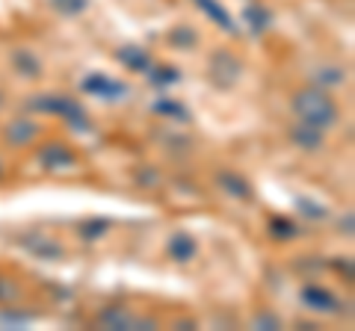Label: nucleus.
Listing matches in <instances>:
<instances>
[{"label": "nucleus", "instance_id": "obj_27", "mask_svg": "<svg viewBox=\"0 0 355 331\" xmlns=\"http://www.w3.org/2000/svg\"><path fill=\"white\" fill-rule=\"evenodd\" d=\"M340 231H347V237H352V213H347L340 219Z\"/></svg>", "mask_w": 355, "mask_h": 331}, {"label": "nucleus", "instance_id": "obj_4", "mask_svg": "<svg viewBox=\"0 0 355 331\" xmlns=\"http://www.w3.org/2000/svg\"><path fill=\"white\" fill-rule=\"evenodd\" d=\"M98 325L113 328V331H130V328H154V319L133 316V314L128 311V307L113 305V307H107V311L98 314Z\"/></svg>", "mask_w": 355, "mask_h": 331}, {"label": "nucleus", "instance_id": "obj_6", "mask_svg": "<svg viewBox=\"0 0 355 331\" xmlns=\"http://www.w3.org/2000/svg\"><path fill=\"white\" fill-rule=\"evenodd\" d=\"M83 92H92V95H98V98H110V101H119V98L128 95V86L119 83V80H113V77H107V74H92V77H86V80H83Z\"/></svg>", "mask_w": 355, "mask_h": 331}, {"label": "nucleus", "instance_id": "obj_9", "mask_svg": "<svg viewBox=\"0 0 355 331\" xmlns=\"http://www.w3.org/2000/svg\"><path fill=\"white\" fill-rule=\"evenodd\" d=\"M193 3L202 9V12L214 21L216 27H222V30H228V33H237V24H234V18H231V12L225 6L219 3V0H193Z\"/></svg>", "mask_w": 355, "mask_h": 331}, {"label": "nucleus", "instance_id": "obj_25", "mask_svg": "<svg viewBox=\"0 0 355 331\" xmlns=\"http://www.w3.org/2000/svg\"><path fill=\"white\" fill-rule=\"evenodd\" d=\"M254 328H261V331H275L282 325V319L275 316V314H270V311H261L258 316H254V323H252Z\"/></svg>", "mask_w": 355, "mask_h": 331}, {"label": "nucleus", "instance_id": "obj_2", "mask_svg": "<svg viewBox=\"0 0 355 331\" xmlns=\"http://www.w3.org/2000/svg\"><path fill=\"white\" fill-rule=\"evenodd\" d=\"M33 113H53V116H60L65 118L71 127L77 130H83L89 127V121H86V109L74 101V98H60V95H42V98H33V101L27 104Z\"/></svg>", "mask_w": 355, "mask_h": 331}, {"label": "nucleus", "instance_id": "obj_1", "mask_svg": "<svg viewBox=\"0 0 355 331\" xmlns=\"http://www.w3.org/2000/svg\"><path fill=\"white\" fill-rule=\"evenodd\" d=\"M293 113L299 116V121H305V125H314L320 130H326L331 125H338L340 109L335 104V98H331L323 86H311V89L296 92Z\"/></svg>", "mask_w": 355, "mask_h": 331}, {"label": "nucleus", "instance_id": "obj_10", "mask_svg": "<svg viewBox=\"0 0 355 331\" xmlns=\"http://www.w3.org/2000/svg\"><path fill=\"white\" fill-rule=\"evenodd\" d=\"M196 251H198V242H196L193 234H187V231H178V234L169 240V258L178 260V263L193 260Z\"/></svg>", "mask_w": 355, "mask_h": 331}, {"label": "nucleus", "instance_id": "obj_15", "mask_svg": "<svg viewBox=\"0 0 355 331\" xmlns=\"http://www.w3.org/2000/svg\"><path fill=\"white\" fill-rule=\"evenodd\" d=\"M27 249L36 251V258H44V260H60L62 258V246L53 242L48 237H36V240H27Z\"/></svg>", "mask_w": 355, "mask_h": 331}, {"label": "nucleus", "instance_id": "obj_23", "mask_svg": "<svg viewBox=\"0 0 355 331\" xmlns=\"http://www.w3.org/2000/svg\"><path fill=\"white\" fill-rule=\"evenodd\" d=\"M51 6L57 9L60 15H80V12H86L89 0H51Z\"/></svg>", "mask_w": 355, "mask_h": 331}, {"label": "nucleus", "instance_id": "obj_13", "mask_svg": "<svg viewBox=\"0 0 355 331\" xmlns=\"http://www.w3.org/2000/svg\"><path fill=\"white\" fill-rule=\"evenodd\" d=\"M119 62L121 65H128L130 71H148L151 69V57H148V51H142L137 45H125V48H119Z\"/></svg>", "mask_w": 355, "mask_h": 331}, {"label": "nucleus", "instance_id": "obj_20", "mask_svg": "<svg viewBox=\"0 0 355 331\" xmlns=\"http://www.w3.org/2000/svg\"><path fill=\"white\" fill-rule=\"evenodd\" d=\"M270 234L275 240H293V237H299V228L291 222V219L275 216V219H270Z\"/></svg>", "mask_w": 355, "mask_h": 331}, {"label": "nucleus", "instance_id": "obj_12", "mask_svg": "<svg viewBox=\"0 0 355 331\" xmlns=\"http://www.w3.org/2000/svg\"><path fill=\"white\" fill-rule=\"evenodd\" d=\"M291 139L305 151H320L323 148V130L314 127V125H305V121H299V127L291 130Z\"/></svg>", "mask_w": 355, "mask_h": 331}, {"label": "nucleus", "instance_id": "obj_14", "mask_svg": "<svg viewBox=\"0 0 355 331\" xmlns=\"http://www.w3.org/2000/svg\"><path fill=\"white\" fill-rule=\"evenodd\" d=\"M243 18H246V24H249V30L252 33H266L272 27V12L266 6H261V3H252V6H246V12H243Z\"/></svg>", "mask_w": 355, "mask_h": 331}, {"label": "nucleus", "instance_id": "obj_11", "mask_svg": "<svg viewBox=\"0 0 355 331\" xmlns=\"http://www.w3.org/2000/svg\"><path fill=\"white\" fill-rule=\"evenodd\" d=\"M216 184H219L228 195L240 198V202H249V198H252V184L243 178V175H237V172H219V175H216Z\"/></svg>", "mask_w": 355, "mask_h": 331}, {"label": "nucleus", "instance_id": "obj_24", "mask_svg": "<svg viewBox=\"0 0 355 331\" xmlns=\"http://www.w3.org/2000/svg\"><path fill=\"white\" fill-rule=\"evenodd\" d=\"M314 77H317V83H320V86H323V89H326V86L343 83V77H347V74H343L340 69H335V65H326V69H320Z\"/></svg>", "mask_w": 355, "mask_h": 331}, {"label": "nucleus", "instance_id": "obj_26", "mask_svg": "<svg viewBox=\"0 0 355 331\" xmlns=\"http://www.w3.org/2000/svg\"><path fill=\"white\" fill-rule=\"evenodd\" d=\"M30 316H18V314H12V311H3L0 314V323H15V325H21V323H27Z\"/></svg>", "mask_w": 355, "mask_h": 331}, {"label": "nucleus", "instance_id": "obj_7", "mask_svg": "<svg viewBox=\"0 0 355 331\" xmlns=\"http://www.w3.org/2000/svg\"><path fill=\"white\" fill-rule=\"evenodd\" d=\"M36 134H39V127L33 125L30 118H15V121H9L6 130H3L6 142H9V145H15V148L30 145V142L36 139Z\"/></svg>", "mask_w": 355, "mask_h": 331}, {"label": "nucleus", "instance_id": "obj_19", "mask_svg": "<svg viewBox=\"0 0 355 331\" xmlns=\"http://www.w3.org/2000/svg\"><path fill=\"white\" fill-rule=\"evenodd\" d=\"M148 80L154 86H172L181 80V74H178V69H172V65H157V69H148Z\"/></svg>", "mask_w": 355, "mask_h": 331}, {"label": "nucleus", "instance_id": "obj_17", "mask_svg": "<svg viewBox=\"0 0 355 331\" xmlns=\"http://www.w3.org/2000/svg\"><path fill=\"white\" fill-rule=\"evenodd\" d=\"M169 39H172V45L175 48H184V51H190V48H196L198 45V33L193 30V27H175L172 33H169Z\"/></svg>", "mask_w": 355, "mask_h": 331}, {"label": "nucleus", "instance_id": "obj_29", "mask_svg": "<svg viewBox=\"0 0 355 331\" xmlns=\"http://www.w3.org/2000/svg\"><path fill=\"white\" fill-rule=\"evenodd\" d=\"M0 178H3V163H0Z\"/></svg>", "mask_w": 355, "mask_h": 331}, {"label": "nucleus", "instance_id": "obj_22", "mask_svg": "<svg viewBox=\"0 0 355 331\" xmlns=\"http://www.w3.org/2000/svg\"><path fill=\"white\" fill-rule=\"evenodd\" d=\"M107 231H110L107 219H86V222L80 225V237L83 240H98V237H104Z\"/></svg>", "mask_w": 355, "mask_h": 331}, {"label": "nucleus", "instance_id": "obj_8", "mask_svg": "<svg viewBox=\"0 0 355 331\" xmlns=\"http://www.w3.org/2000/svg\"><path fill=\"white\" fill-rule=\"evenodd\" d=\"M39 163L44 169H65V166H74V151L60 145V142H51L39 151Z\"/></svg>", "mask_w": 355, "mask_h": 331}, {"label": "nucleus", "instance_id": "obj_16", "mask_svg": "<svg viewBox=\"0 0 355 331\" xmlns=\"http://www.w3.org/2000/svg\"><path fill=\"white\" fill-rule=\"evenodd\" d=\"M12 62H15V69L24 74V77H39L42 74V65H39V60L33 57L30 51H15L12 53Z\"/></svg>", "mask_w": 355, "mask_h": 331}, {"label": "nucleus", "instance_id": "obj_3", "mask_svg": "<svg viewBox=\"0 0 355 331\" xmlns=\"http://www.w3.org/2000/svg\"><path fill=\"white\" fill-rule=\"evenodd\" d=\"M243 74V62L234 57V53L228 51H216L214 57H210V77H214V83L222 86V89H228V86H234Z\"/></svg>", "mask_w": 355, "mask_h": 331}, {"label": "nucleus", "instance_id": "obj_21", "mask_svg": "<svg viewBox=\"0 0 355 331\" xmlns=\"http://www.w3.org/2000/svg\"><path fill=\"white\" fill-rule=\"evenodd\" d=\"M296 207H299V213L308 216V219H326V216H329L326 204L314 202V198H305V195H299V198H296Z\"/></svg>", "mask_w": 355, "mask_h": 331}, {"label": "nucleus", "instance_id": "obj_18", "mask_svg": "<svg viewBox=\"0 0 355 331\" xmlns=\"http://www.w3.org/2000/svg\"><path fill=\"white\" fill-rule=\"evenodd\" d=\"M151 109H154L157 116H166V118H181V121L190 118V113H187V107H184V104H178V101H169V98H163V101H157Z\"/></svg>", "mask_w": 355, "mask_h": 331}, {"label": "nucleus", "instance_id": "obj_28", "mask_svg": "<svg viewBox=\"0 0 355 331\" xmlns=\"http://www.w3.org/2000/svg\"><path fill=\"white\" fill-rule=\"evenodd\" d=\"M338 269L343 272V269H347V278H352V263L349 260H343V263H338Z\"/></svg>", "mask_w": 355, "mask_h": 331}, {"label": "nucleus", "instance_id": "obj_5", "mask_svg": "<svg viewBox=\"0 0 355 331\" xmlns=\"http://www.w3.org/2000/svg\"><path fill=\"white\" fill-rule=\"evenodd\" d=\"M299 299H302V305L308 311H317V314H338L340 311L338 296L320 284H305L302 293H299Z\"/></svg>", "mask_w": 355, "mask_h": 331}]
</instances>
